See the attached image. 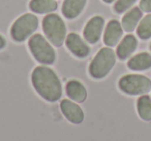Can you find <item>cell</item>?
Listing matches in <instances>:
<instances>
[{
    "instance_id": "6",
    "label": "cell",
    "mask_w": 151,
    "mask_h": 141,
    "mask_svg": "<svg viewBox=\"0 0 151 141\" xmlns=\"http://www.w3.org/2000/svg\"><path fill=\"white\" fill-rule=\"evenodd\" d=\"M38 26V19L34 15L26 14L16 20L11 29V35L14 40L18 42L24 41L28 38Z\"/></svg>"
},
{
    "instance_id": "5",
    "label": "cell",
    "mask_w": 151,
    "mask_h": 141,
    "mask_svg": "<svg viewBox=\"0 0 151 141\" xmlns=\"http://www.w3.org/2000/svg\"><path fill=\"white\" fill-rule=\"evenodd\" d=\"M119 89L130 96L145 95L151 90V80L141 74H127L120 78Z\"/></svg>"
},
{
    "instance_id": "16",
    "label": "cell",
    "mask_w": 151,
    "mask_h": 141,
    "mask_svg": "<svg viewBox=\"0 0 151 141\" xmlns=\"http://www.w3.org/2000/svg\"><path fill=\"white\" fill-rule=\"evenodd\" d=\"M29 9L36 14H49L57 9V2L55 0H31Z\"/></svg>"
},
{
    "instance_id": "17",
    "label": "cell",
    "mask_w": 151,
    "mask_h": 141,
    "mask_svg": "<svg viewBox=\"0 0 151 141\" xmlns=\"http://www.w3.org/2000/svg\"><path fill=\"white\" fill-rule=\"evenodd\" d=\"M137 109L139 116L143 120H151V98L148 95H142L137 102Z\"/></svg>"
},
{
    "instance_id": "3",
    "label": "cell",
    "mask_w": 151,
    "mask_h": 141,
    "mask_svg": "<svg viewBox=\"0 0 151 141\" xmlns=\"http://www.w3.org/2000/svg\"><path fill=\"white\" fill-rule=\"evenodd\" d=\"M28 46L32 56L40 64L51 65L56 60V53L49 41L40 34H35L29 39Z\"/></svg>"
},
{
    "instance_id": "11",
    "label": "cell",
    "mask_w": 151,
    "mask_h": 141,
    "mask_svg": "<svg viewBox=\"0 0 151 141\" xmlns=\"http://www.w3.org/2000/svg\"><path fill=\"white\" fill-rule=\"evenodd\" d=\"M65 92H66V95L73 101L78 102V103L84 102L87 98L86 88L81 81L77 80V79L67 81L66 85H65Z\"/></svg>"
},
{
    "instance_id": "9",
    "label": "cell",
    "mask_w": 151,
    "mask_h": 141,
    "mask_svg": "<svg viewBox=\"0 0 151 141\" xmlns=\"http://www.w3.org/2000/svg\"><path fill=\"white\" fill-rule=\"evenodd\" d=\"M104 24H105V21L99 16L93 17L87 23L84 29V37L89 43L94 44L99 40L101 32H103Z\"/></svg>"
},
{
    "instance_id": "8",
    "label": "cell",
    "mask_w": 151,
    "mask_h": 141,
    "mask_svg": "<svg viewBox=\"0 0 151 141\" xmlns=\"http://www.w3.org/2000/svg\"><path fill=\"white\" fill-rule=\"evenodd\" d=\"M68 51L78 58H86L90 54V48L77 33H70L65 39Z\"/></svg>"
},
{
    "instance_id": "12",
    "label": "cell",
    "mask_w": 151,
    "mask_h": 141,
    "mask_svg": "<svg viewBox=\"0 0 151 141\" xmlns=\"http://www.w3.org/2000/svg\"><path fill=\"white\" fill-rule=\"evenodd\" d=\"M137 46H138V40L136 39V37L132 34L126 35L118 44L117 50H116V56L120 60H126L136 51Z\"/></svg>"
},
{
    "instance_id": "22",
    "label": "cell",
    "mask_w": 151,
    "mask_h": 141,
    "mask_svg": "<svg viewBox=\"0 0 151 141\" xmlns=\"http://www.w3.org/2000/svg\"><path fill=\"white\" fill-rule=\"evenodd\" d=\"M104 2H106V3H112L113 1H115V0H103Z\"/></svg>"
},
{
    "instance_id": "23",
    "label": "cell",
    "mask_w": 151,
    "mask_h": 141,
    "mask_svg": "<svg viewBox=\"0 0 151 141\" xmlns=\"http://www.w3.org/2000/svg\"><path fill=\"white\" fill-rule=\"evenodd\" d=\"M150 50H151V46H150Z\"/></svg>"
},
{
    "instance_id": "1",
    "label": "cell",
    "mask_w": 151,
    "mask_h": 141,
    "mask_svg": "<svg viewBox=\"0 0 151 141\" xmlns=\"http://www.w3.org/2000/svg\"><path fill=\"white\" fill-rule=\"evenodd\" d=\"M33 88L48 102H56L62 96V85L56 72L47 66H38L31 74Z\"/></svg>"
},
{
    "instance_id": "18",
    "label": "cell",
    "mask_w": 151,
    "mask_h": 141,
    "mask_svg": "<svg viewBox=\"0 0 151 141\" xmlns=\"http://www.w3.org/2000/svg\"><path fill=\"white\" fill-rule=\"evenodd\" d=\"M137 34L141 39H149L151 37V14L145 16L139 23L137 28Z\"/></svg>"
},
{
    "instance_id": "14",
    "label": "cell",
    "mask_w": 151,
    "mask_h": 141,
    "mask_svg": "<svg viewBox=\"0 0 151 141\" xmlns=\"http://www.w3.org/2000/svg\"><path fill=\"white\" fill-rule=\"evenodd\" d=\"M127 67L134 71H144L151 68V55L148 53H140L132 57L127 62Z\"/></svg>"
},
{
    "instance_id": "7",
    "label": "cell",
    "mask_w": 151,
    "mask_h": 141,
    "mask_svg": "<svg viewBox=\"0 0 151 141\" xmlns=\"http://www.w3.org/2000/svg\"><path fill=\"white\" fill-rule=\"evenodd\" d=\"M60 109L62 111L63 115L65 116L68 122L71 124L79 125L84 120V111L83 109L75 103L73 101L68 99H64L60 103Z\"/></svg>"
},
{
    "instance_id": "10",
    "label": "cell",
    "mask_w": 151,
    "mask_h": 141,
    "mask_svg": "<svg viewBox=\"0 0 151 141\" xmlns=\"http://www.w3.org/2000/svg\"><path fill=\"white\" fill-rule=\"evenodd\" d=\"M123 34V28L122 25L116 20H111L108 23L107 28L104 34V42L107 46H115L121 39Z\"/></svg>"
},
{
    "instance_id": "20",
    "label": "cell",
    "mask_w": 151,
    "mask_h": 141,
    "mask_svg": "<svg viewBox=\"0 0 151 141\" xmlns=\"http://www.w3.org/2000/svg\"><path fill=\"white\" fill-rule=\"evenodd\" d=\"M140 9L145 13H151V0H141Z\"/></svg>"
},
{
    "instance_id": "13",
    "label": "cell",
    "mask_w": 151,
    "mask_h": 141,
    "mask_svg": "<svg viewBox=\"0 0 151 141\" xmlns=\"http://www.w3.org/2000/svg\"><path fill=\"white\" fill-rule=\"evenodd\" d=\"M86 1L87 0H64L62 14L67 19H75L82 13Z\"/></svg>"
},
{
    "instance_id": "15",
    "label": "cell",
    "mask_w": 151,
    "mask_h": 141,
    "mask_svg": "<svg viewBox=\"0 0 151 141\" xmlns=\"http://www.w3.org/2000/svg\"><path fill=\"white\" fill-rule=\"evenodd\" d=\"M141 19H142V9L140 7H134L122 18V28L126 32L134 31Z\"/></svg>"
},
{
    "instance_id": "4",
    "label": "cell",
    "mask_w": 151,
    "mask_h": 141,
    "mask_svg": "<svg viewBox=\"0 0 151 141\" xmlns=\"http://www.w3.org/2000/svg\"><path fill=\"white\" fill-rule=\"evenodd\" d=\"M42 29L47 38L55 46H61L65 40L66 27L63 20L58 15H48L42 21Z\"/></svg>"
},
{
    "instance_id": "21",
    "label": "cell",
    "mask_w": 151,
    "mask_h": 141,
    "mask_svg": "<svg viewBox=\"0 0 151 141\" xmlns=\"http://www.w3.org/2000/svg\"><path fill=\"white\" fill-rule=\"evenodd\" d=\"M5 44H6V41H5L4 37L2 35H0V50L5 48Z\"/></svg>"
},
{
    "instance_id": "19",
    "label": "cell",
    "mask_w": 151,
    "mask_h": 141,
    "mask_svg": "<svg viewBox=\"0 0 151 141\" xmlns=\"http://www.w3.org/2000/svg\"><path fill=\"white\" fill-rule=\"evenodd\" d=\"M137 0H117V2L114 5V11L118 14H122L127 11Z\"/></svg>"
},
{
    "instance_id": "2",
    "label": "cell",
    "mask_w": 151,
    "mask_h": 141,
    "mask_svg": "<svg viewBox=\"0 0 151 141\" xmlns=\"http://www.w3.org/2000/svg\"><path fill=\"white\" fill-rule=\"evenodd\" d=\"M116 63L115 52L111 48H103L99 51L89 66V73L95 79L106 77Z\"/></svg>"
}]
</instances>
